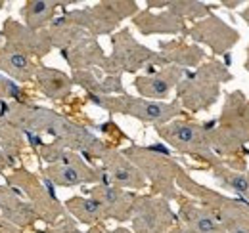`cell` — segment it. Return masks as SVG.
Returning a JSON list of instances; mask_svg holds the SVG:
<instances>
[{
	"instance_id": "36",
	"label": "cell",
	"mask_w": 249,
	"mask_h": 233,
	"mask_svg": "<svg viewBox=\"0 0 249 233\" xmlns=\"http://www.w3.org/2000/svg\"><path fill=\"white\" fill-rule=\"evenodd\" d=\"M169 233H192V232H190V230H186V228H184L180 222H177V224L171 228V232H169Z\"/></svg>"
},
{
	"instance_id": "10",
	"label": "cell",
	"mask_w": 249,
	"mask_h": 233,
	"mask_svg": "<svg viewBox=\"0 0 249 233\" xmlns=\"http://www.w3.org/2000/svg\"><path fill=\"white\" fill-rule=\"evenodd\" d=\"M42 178L48 180L54 187H77V185H96L107 183V178L98 165H90L83 155L67 149L62 163L48 165L42 168Z\"/></svg>"
},
{
	"instance_id": "34",
	"label": "cell",
	"mask_w": 249,
	"mask_h": 233,
	"mask_svg": "<svg viewBox=\"0 0 249 233\" xmlns=\"http://www.w3.org/2000/svg\"><path fill=\"white\" fill-rule=\"evenodd\" d=\"M0 233H23V230H19V228H16V226H12V224H8V222H0Z\"/></svg>"
},
{
	"instance_id": "42",
	"label": "cell",
	"mask_w": 249,
	"mask_h": 233,
	"mask_svg": "<svg viewBox=\"0 0 249 233\" xmlns=\"http://www.w3.org/2000/svg\"><path fill=\"white\" fill-rule=\"evenodd\" d=\"M0 222H2V214H0Z\"/></svg>"
},
{
	"instance_id": "6",
	"label": "cell",
	"mask_w": 249,
	"mask_h": 233,
	"mask_svg": "<svg viewBox=\"0 0 249 233\" xmlns=\"http://www.w3.org/2000/svg\"><path fill=\"white\" fill-rule=\"evenodd\" d=\"M4 180H6L8 187L18 191L31 204L38 220L44 222L46 226L56 224L67 214L63 203L58 199V195L54 191V185L48 180H44L42 176L35 174L23 166H16L4 176Z\"/></svg>"
},
{
	"instance_id": "35",
	"label": "cell",
	"mask_w": 249,
	"mask_h": 233,
	"mask_svg": "<svg viewBox=\"0 0 249 233\" xmlns=\"http://www.w3.org/2000/svg\"><path fill=\"white\" fill-rule=\"evenodd\" d=\"M87 233H132V232H130V230H126V228H117V230H113V232H106L104 228L94 226V228H90Z\"/></svg>"
},
{
	"instance_id": "13",
	"label": "cell",
	"mask_w": 249,
	"mask_h": 233,
	"mask_svg": "<svg viewBox=\"0 0 249 233\" xmlns=\"http://www.w3.org/2000/svg\"><path fill=\"white\" fill-rule=\"evenodd\" d=\"M98 163H100L98 166L104 170V174L107 178L109 185L123 187V189L134 191V193L148 187V182L142 176V172L124 157L123 151L117 149V147H107Z\"/></svg>"
},
{
	"instance_id": "33",
	"label": "cell",
	"mask_w": 249,
	"mask_h": 233,
	"mask_svg": "<svg viewBox=\"0 0 249 233\" xmlns=\"http://www.w3.org/2000/svg\"><path fill=\"white\" fill-rule=\"evenodd\" d=\"M10 170H12V168H10V163H8V159H6V155H4V151H2V147H0V176L4 178Z\"/></svg>"
},
{
	"instance_id": "41",
	"label": "cell",
	"mask_w": 249,
	"mask_h": 233,
	"mask_svg": "<svg viewBox=\"0 0 249 233\" xmlns=\"http://www.w3.org/2000/svg\"><path fill=\"white\" fill-rule=\"evenodd\" d=\"M248 115H249V100H248Z\"/></svg>"
},
{
	"instance_id": "24",
	"label": "cell",
	"mask_w": 249,
	"mask_h": 233,
	"mask_svg": "<svg viewBox=\"0 0 249 233\" xmlns=\"http://www.w3.org/2000/svg\"><path fill=\"white\" fill-rule=\"evenodd\" d=\"M73 84L81 86L87 96H124L126 90L123 86V75H106L100 79L94 69L89 71H73L71 73Z\"/></svg>"
},
{
	"instance_id": "12",
	"label": "cell",
	"mask_w": 249,
	"mask_h": 233,
	"mask_svg": "<svg viewBox=\"0 0 249 233\" xmlns=\"http://www.w3.org/2000/svg\"><path fill=\"white\" fill-rule=\"evenodd\" d=\"M186 34L199 44H205L215 56H224L228 54L240 40V33L226 25V21H222L218 16L209 14L203 19L194 21L192 27H188Z\"/></svg>"
},
{
	"instance_id": "28",
	"label": "cell",
	"mask_w": 249,
	"mask_h": 233,
	"mask_svg": "<svg viewBox=\"0 0 249 233\" xmlns=\"http://www.w3.org/2000/svg\"><path fill=\"white\" fill-rule=\"evenodd\" d=\"M46 33H48V36H50L52 48H58L60 52L71 48V46H75L79 40H83L85 36H89V33H85L81 27L73 25L71 21H67L63 16H58V17L50 23V27L46 29Z\"/></svg>"
},
{
	"instance_id": "9",
	"label": "cell",
	"mask_w": 249,
	"mask_h": 233,
	"mask_svg": "<svg viewBox=\"0 0 249 233\" xmlns=\"http://www.w3.org/2000/svg\"><path fill=\"white\" fill-rule=\"evenodd\" d=\"M138 12L140 8L134 0H106L90 8L63 10L62 16L90 36L98 38L102 34H113L123 19H132Z\"/></svg>"
},
{
	"instance_id": "30",
	"label": "cell",
	"mask_w": 249,
	"mask_h": 233,
	"mask_svg": "<svg viewBox=\"0 0 249 233\" xmlns=\"http://www.w3.org/2000/svg\"><path fill=\"white\" fill-rule=\"evenodd\" d=\"M167 10L184 21L186 19H203L209 14H213L211 6H207L205 2H194V0H169Z\"/></svg>"
},
{
	"instance_id": "1",
	"label": "cell",
	"mask_w": 249,
	"mask_h": 233,
	"mask_svg": "<svg viewBox=\"0 0 249 233\" xmlns=\"http://www.w3.org/2000/svg\"><path fill=\"white\" fill-rule=\"evenodd\" d=\"M121 151L146 178L148 185L152 187V195L163 197L167 201H177V197L180 195L177 187V176L180 174L182 166L171 157L165 147L130 144Z\"/></svg>"
},
{
	"instance_id": "38",
	"label": "cell",
	"mask_w": 249,
	"mask_h": 233,
	"mask_svg": "<svg viewBox=\"0 0 249 233\" xmlns=\"http://www.w3.org/2000/svg\"><path fill=\"white\" fill-rule=\"evenodd\" d=\"M242 17L248 21V25H249V6L246 8V10H244V12H242Z\"/></svg>"
},
{
	"instance_id": "23",
	"label": "cell",
	"mask_w": 249,
	"mask_h": 233,
	"mask_svg": "<svg viewBox=\"0 0 249 233\" xmlns=\"http://www.w3.org/2000/svg\"><path fill=\"white\" fill-rule=\"evenodd\" d=\"M62 58L67 61V65L73 71H89V69H94V67L102 69V65H104L107 56L104 54V48L100 46L98 38L89 34L83 40H79L75 46L62 50Z\"/></svg>"
},
{
	"instance_id": "39",
	"label": "cell",
	"mask_w": 249,
	"mask_h": 233,
	"mask_svg": "<svg viewBox=\"0 0 249 233\" xmlns=\"http://www.w3.org/2000/svg\"><path fill=\"white\" fill-rule=\"evenodd\" d=\"M244 67H246V71H249V46H248V58H246V63H244Z\"/></svg>"
},
{
	"instance_id": "3",
	"label": "cell",
	"mask_w": 249,
	"mask_h": 233,
	"mask_svg": "<svg viewBox=\"0 0 249 233\" xmlns=\"http://www.w3.org/2000/svg\"><path fill=\"white\" fill-rule=\"evenodd\" d=\"M177 187L180 193L205 206L228 233H249V203L246 199H232L209 189L196 182L184 168L177 176Z\"/></svg>"
},
{
	"instance_id": "37",
	"label": "cell",
	"mask_w": 249,
	"mask_h": 233,
	"mask_svg": "<svg viewBox=\"0 0 249 233\" xmlns=\"http://www.w3.org/2000/svg\"><path fill=\"white\" fill-rule=\"evenodd\" d=\"M222 4H224L226 8H236V6H240V4H242V0H236V2H226V0H224Z\"/></svg>"
},
{
	"instance_id": "2",
	"label": "cell",
	"mask_w": 249,
	"mask_h": 233,
	"mask_svg": "<svg viewBox=\"0 0 249 233\" xmlns=\"http://www.w3.org/2000/svg\"><path fill=\"white\" fill-rule=\"evenodd\" d=\"M228 81H232V73L228 71L226 63L218 59L203 61L197 69L188 71L186 77L180 81L177 86V100L184 111H207L217 103L220 88Z\"/></svg>"
},
{
	"instance_id": "27",
	"label": "cell",
	"mask_w": 249,
	"mask_h": 233,
	"mask_svg": "<svg viewBox=\"0 0 249 233\" xmlns=\"http://www.w3.org/2000/svg\"><path fill=\"white\" fill-rule=\"evenodd\" d=\"M25 146H27V142H25L23 132L0 115V147L10 163V168L18 166V161L21 159Z\"/></svg>"
},
{
	"instance_id": "8",
	"label": "cell",
	"mask_w": 249,
	"mask_h": 233,
	"mask_svg": "<svg viewBox=\"0 0 249 233\" xmlns=\"http://www.w3.org/2000/svg\"><path fill=\"white\" fill-rule=\"evenodd\" d=\"M87 100L111 115L132 116L140 122H148V124H156V126H163L171 120H177L184 113L178 100L152 101V100L134 98L128 94H124V96H87Z\"/></svg>"
},
{
	"instance_id": "5",
	"label": "cell",
	"mask_w": 249,
	"mask_h": 233,
	"mask_svg": "<svg viewBox=\"0 0 249 233\" xmlns=\"http://www.w3.org/2000/svg\"><path fill=\"white\" fill-rule=\"evenodd\" d=\"M213 126H215V118L207 122H192V120L177 118L163 126H156V134L180 155H186L194 161H201L207 166H213L220 161L211 147Z\"/></svg>"
},
{
	"instance_id": "26",
	"label": "cell",
	"mask_w": 249,
	"mask_h": 233,
	"mask_svg": "<svg viewBox=\"0 0 249 233\" xmlns=\"http://www.w3.org/2000/svg\"><path fill=\"white\" fill-rule=\"evenodd\" d=\"M65 212L83 226H100L104 222H107L106 210L98 199H94L90 195H77V197H69L65 203Z\"/></svg>"
},
{
	"instance_id": "31",
	"label": "cell",
	"mask_w": 249,
	"mask_h": 233,
	"mask_svg": "<svg viewBox=\"0 0 249 233\" xmlns=\"http://www.w3.org/2000/svg\"><path fill=\"white\" fill-rule=\"evenodd\" d=\"M8 101H27L25 90L21 84L10 81L0 73V103H8Z\"/></svg>"
},
{
	"instance_id": "32",
	"label": "cell",
	"mask_w": 249,
	"mask_h": 233,
	"mask_svg": "<svg viewBox=\"0 0 249 233\" xmlns=\"http://www.w3.org/2000/svg\"><path fill=\"white\" fill-rule=\"evenodd\" d=\"M36 233H83V232H81L79 224L69 214H65L62 220H58L56 224L46 226L44 230H36Z\"/></svg>"
},
{
	"instance_id": "40",
	"label": "cell",
	"mask_w": 249,
	"mask_h": 233,
	"mask_svg": "<svg viewBox=\"0 0 249 233\" xmlns=\"http://www.w3.org/2000/svg\"><path fill=\"white\" fill-rule=\"evenodd\" d=\"M4 4H6V2H4V0H0V8H2V6H4Z\"/></svg>"
},
{
	"instance_id": "11",
	"label": "cell",
	"mask_w": 249,
	"mask_h": 233,
	"mask_svg": "<svg viewBox=\"0 0 249 233\" xmlns=\"http://www.w3.org/2000/svg\"><path fill=\"white\" fill-rule=\"evenodd\" d=\"M178 222L171 201L157 195H136L130 218L132 233H169Z\"/></svg>"
},
{
	"instance_id": "19",
	"label": "cell",
	"mask_w": 249,
	"mask_h": 233,
	"mask_svg": "<svg viewBox=\"0 0 249 233\" xmlns=\"http://www.w3.org/2000/svg\"><path fill=\"white\" fill-rule=\"evenodd\" d=\"M132 25L140 31L144 36L152 34H186V21L175 16L169 10L161 12H152V10H140L132 17Z\"/></svg>"
},
{
	"instance_id": "21",
	"label": "cell",
	"mask_w": 249,
	"mask_h": 233,
	"mask_svg": "<svg viewBox=\"0 0 249 233\" xmlns=\"http://www.w3.org/2000/svg\"><path fill=\"white\" fill-rule=\"evenodd\" d=\"M159 56L165 65H175L180 69H197L205 61V52L197 44H188L184 40H161Z\"/></svg>"
},
{
	"instance_id": "20",
	"label": "cell",
	"mask_w": 249,
	"mask_h": 233,
	"mask_svg": "<svg viewBox=\"0 0 249 233\" xmlns=\"http://www.w3.org/2000/svg\"><path fill=\"white\" fill-rule=\"evenodd\" d=\"M36 63L35 59L29 58L27 54L16 50L10 44H2L0 46V73L4 77H8L10 81L18 83V84H27L35 81V73H36Z\"/></svg>"
},
{
	"instance_id": "17",
	"label": "cell",
	"mask_w": 249,
	"mask_h": 233,
	"mask_svg": "<svg viewBox=\"0 0 249 233\" xmlns=\"http://www.w3.org/2000/svg\"><path fill=\"white\" fill-rule=\"evenodd\" d=\"M177 203H178V212H177L178 222L192 233H228L205 206L190 199L188 195L180 193L177 197Z\"/></svg>"
},
{
	"instance_id": "25",
	"label": "cell",
	"mask_w": 249,
	"mask_h": 233,
	"mask_svg": "<svg viewBox=\"0 0 249 233\" xmlns=\"http://www.w3.org/2000/svg\"><path fill=\"white\" fill-rule=\"evenodd\" d=\"M73 2H63V0H27L21 6V17L23 25H27L33 31H46L50 23L58 17V10L67 8Z\"/></svg>"
},
{
	"instance_id": "15",
	"label": "cell",
	"mask_w": 249,
	"mask_h": 233,
	"mask_svg": "<svg viewBox=\"0 0 249 233\" xmlns=\"http://www.w3.org/2000/svg\"><path fill=\"white\" fill-rule=\"evenodd\" d=\"M83 195H90L94 199H98L106 210L107 220H115V222L123 224L132 218L134 201H136L138 193L109 185V183H96V185L83 189Z\"/></svg>"
},
{
	"instance_id": "29",
	"label": "cell",
	"mask_w": 249,
	"mask_h": 233,
	"mask_svg": "<svg viewBox=\"0 0 249 233\" xmlns=\"http://www.w3.org/2000/svg\"><path fill=\"white\" fill-rule=\"evenodd\" d=\"M213 178L217 180L222 187H228L240 195V199H246L249 193V176L242 170H236L232 165H228L224 159H220L211 166Z\"/></svg>"
},
{
	"instance_id": "16",
	"label": "cell",
	"mask_w": 249,
	"mask_h": 233,
	"mask_svg": "<svg viewBox=\"0 0 249 233\" xmlns=\"http://www.w3.org/2000/svg\"><path fill=\"white\" fill-rule=\"evenodd\" d=\"M186 69L175 67V65H165L154 75H140L134 79V88L144 100L152 101H165L173 90L180 84V81L186 77Z\"/></svg>"
},
{
	"instance_id": "4",
	"label": "cell",
	"mask_w": 249,
	"mask_h": 233,
	"mask_svg": "<svg viewBox=\"0 0 249 233\" xmlns=\"http://www.w3.org/2000/svg\"><path fill=\"white\" fill-rule=\"evenodd\" d=\"M249 144V115L248 98L244 92L236 90L226 96L222 113L215 118L211 128V147L218 159L236 153H246Z\"/></svg>"
},
{
	"instance_id": "22",
	"label": "cell",
	"mask_w": 249,
	"mask_h": 233,
	"mask_svg": "<svg viewBox=\"0 0 249 233\" xmlns=\"http://www.w3.org/2000/svg\"><path fill=\"white\" fill-rule=\"evenodd\" d=\"M33 84L50 101H63L73 92L71 75L63 73L60 69H54V67H46V65L36 67Z\"/></svg>"
},
{
	"instance_id": "18",
	"label": "cell",
	"mask_w": 249,
	"mask_h": 233,
	"mask_svg": "<svg viewBox=\"0 0 249 233\" xmlns=\"http://www.w3.org/2000/svg\"><path fill=\"white\" fill-rule=\"evenodd\" d=\"M0 214H2L4 222L12 224L19 230L35 228V224L38 222L35 208L18 191L8 187L6 183H0Z\"/></svg>"
},
{
	"instance_id": "7",
	"label": "cell",
	"mask_w": 249,
	"mask_h": 233,
	"mask_svg": "<svg viewBox=\"0 0 249 233\" xmlns=\"http://www.w3.org/2000/svg\"><path fill=\"white\" fill-rule=\"evenodd\" d=\"M161 67H165V63L159 52L140 44L132 36L130 29L123 27L111 34V54L106 58L102 71L106 75H123L146 69V75H154Z\"/></svg>"
},
{
	"instance_id": "14",
	"label": "cell",
	"mask_w": 249,
	"mask_h": 233,
	"mask_svg": "<svg viewBox=\"0 0 249 233\" xmlns=\"http://www.w3.org/2000/svg\"><path fill=\"white\" fill-rule=\"evenodd\" d=\"M0 34L4 36L6 44L14 46L16 50L27 54L33 59H42L52 52V42L46 31H33L23 25V21H16L14 17H8L2 23Z\"/></svg>"
}]
</instances>
